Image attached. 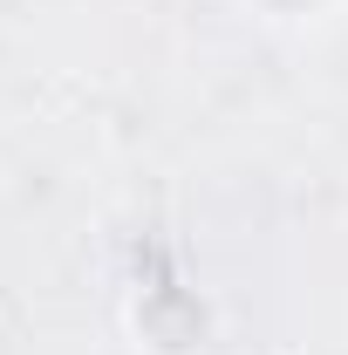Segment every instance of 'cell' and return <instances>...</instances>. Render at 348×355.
<instances>
[{
  "label": "cell",
  "instance_id": "obj_1",
  "mask_svg": "<svg viewBox=\"0 0 348 355\" xmlns=\"http://www.w3.org/2000/svg\"><path fill=\"white\" fill-rule=\"evenodd\" d=\"M253 7H260V21H273V28H321V21L342 14V0H253Z\"/></svg>",
  "mask_w": 348,
  "mask_h": 355
}]
</instances>
